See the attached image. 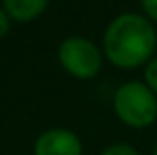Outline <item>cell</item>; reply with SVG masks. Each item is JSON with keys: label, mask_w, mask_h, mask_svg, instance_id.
I'll return each mask as SVG.
<instances>
[{"label": "cell", "mask_w": 157, "mask_h": 155, "mask_svg": "<svg viewBox=\"0 0 157 155\" xmlns=\"http://www.w3.org/2000/svg\"><path fill=\"white\" fill-rule=\"evenodd\" d=\"M8 16H12L18 22H30L36 16L44 12L48 6V0H4Z\"/></svg>", "instance_id": "cell-5"}, {"label": "cell", "mask_w": 157, "mask_h": 155, "mask_svg": "<svg viewBox=\"0 0 157 155\" xmlns=\"http://www.w3.org/2000/svg\"><path fill=\"white\" fill-rule=\"evenodd\" d=\"M60 62L72 76L88 80L94 78L101 68V56L90 40L68 38L60 46Z\"/></svg>", "instance_id": "cell-3"}, {"label": "cell", "mask_w": 157, "mask_h": 155, "mask_svg": "<svg viewBox=\"0 0 157 155\" xmlns=\"http://www.w3.org/2000/svg\"><path fill=\"white\" fill-rule=\"evenodd\" d=\"M101 155H137L133 147H129V145L125 143H119V145H111V147H107Z\"/></svg>", "instance_id": "cell-6"}, {"label": "cell", "mask_w": 157, "mask_h": 155, "mask_svg": "<svg viewBox=\"0 0 157 155\" xmlns=\"http://www.w3.org/2000/svg\"><path fill=\"white\" fill-rule=\"evenodd\" d=\"M153 155H157V149H155V153H153Z\"/></svg>", "instance_id": "cell-10"}, {"label": "cell", "mask_w": 157, "mask_h": 155, "mask_svg": "<svg viewBox=\"0 0 157 155\" xmlns=\"http://www.w3.org/2000/svg\"><path fill=\"white\" fill-rule=\"evenodd\" d=\"M6 32H8V16H6V12L0 10V38L6 36Z\"/></svg>", "instance_id": "cell-9"}, {"label": "cell", "mask_w": 157, "mask_h": 155, "mask_svg": "<svg viewBox=\"0 0 157 155\" xmlns=\"http://www.w3.org/2000/svg\"><path fill=\"white\" fill-rule=\"evenodd\" d=\"M105 54L117 68H137L153 54L155 30L143 16L121 14L105 32Z\"/></svg>", "instance_id": "cell-1"}, {"label": "cell", "mask_w": 157, "mask_h": 155, "mask_svg": "<svg viewBox=\"0 0 157 155\" xmlns=\"http://www.w3.org/2000/svg\"><path fill=\"white\" fill-rule=\"evenodd\" d=\"M145 80H147V84H149V88L157 93V60H153V62L147 66V70H145Z\"/></svg>", "instance_id": "cell-7"}, {"label": "cell", "mask_w": 157, "mask_h": 155, "mask_svg": "<svg viewBox=\"0 0 157 155\" xmlns=\"http://www.w3.org/2000/svg\"><path fill=\"white\" fill-rule=\"evenodd\" d=\"M141 6H143V10L147 12L149 18L157 20V0H141Z\"/></svg>", "instance_id": "cell-8"}, {"label": "cell", "mask_w": 157, "mask_h": 155, "mask_svg": "<svg viewBox=\"0 0 157 155\" xmlns=\"http://www.w3.org/2000/svg\"><path fill=\"white\" fill-rule=\"evenodd\" d=\"M34 151L36 155H82V143L68 129H50L38 137Z\"/></svg>", "instance_id": "cell-4"}, {"label": "cell", "mask_w": 157, "mask_h": 155, "mask_svg": "<svg viewBox=\"0 0 157 155\" xmlns=\"http://www.w3.org/2000/svg\"><path fill=\"white\" fill-rule=\"evenodd\" d=\"M113 108L119 119L131 127H145L157 117V100L147 85L129 81L113 96Z\"/></svg>", "instance_id": "cell-2"}]
</instances>
